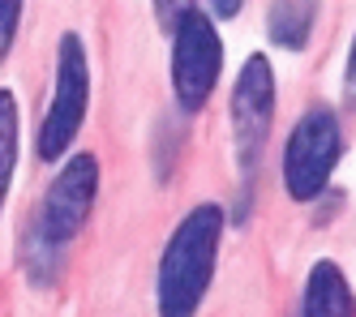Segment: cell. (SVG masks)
Wrapping results in <instances>:
<instances>
[{
	"label": "cell",
	"instance_id": "cell-1",
	"mask_svg": "<svg viewBox=\"0 0 356 317\" xmlns=\"http://www.w3.org/2000/svg\"><path fill=\"white\" fill-rule=\"evenodd\" d=\"M219 241H223V206L219 202H197L172 227L168 245L159 253V275H155L159 317H197L202 300L211 292V279H215Z\"/></svg>",
	"mask_w": 356,
	"mask_h": 317
},
{
	"label": "cell",
	"instance_id": "cell-2",
	"mask_svg": "<svg viewBox=\"0 0 356 317\" xmlns=\"http://www.w3.org/2000/svg\"><path fill=\"white\" fill-rule=\"evenodd\" d=\"M90 108V60H86V43L78 31H65L56 43V82H52V103L39 124V158L56 163L69 154L73 138L82 133V120Z\"/></svg>",
	"mask_w": 356,
	"mask_h": 317
},
{
	"label": "cell",
	"instance_id": "cell-3",
	"mask_svg": "<svg viewBox=\"0 0 356 317\" xmlns=\"http://www.w3.org/2000/svg\"><path fill=\"white\" fill-rule=\"evenodd\" d=\"M343 133L330 108H309L288 133L284 146V189L292 202H318L330 184V172L339 163Z\"/></svg>",
	"mask_w": 356,
	"mask_h": 317
},
{
	"label": "cell",
	"instance_id": "cell-4",
	"mask_svg": "<svg viewBox=\"0 0 356 317\" xmlns=\"http://www.w3.org/2000/svg\"><path fill=\"white\" fill-rule=\"evenodd\" d=\"M223 73V39L207 13H185L172 26V95L181 112H202Z\"/></svg>",
	"mask_w": 356,
	"mask_h": 317
},
{
	"label": "cell",
	"instance_id": "cell-5",
	"mask_svg": "<svg viewBox=\"0 0 356 317\" xmlns=\"http://www.w3.org/2000/svg\"><path fill=\"white\" fill-rule=\"evenodd\" d=\"M270 120H275V65L262 51H253L232 86V146H236V168L245 176H253V168H258L262 146L270 138Z\"/></svg>",
	"mask_w": 356,
	"mask_h": 317
},
{
	"label": "cell",
	"instance_id": "cell-6",
	"mask_svg": "<svg viewBox=\"0 0 356 317\" xmlns=\"http://www.w3.org/2000/svg\"><path fill=\"white\" fill-rule=\"evenodd\" d=\"M99 197V158L95 154H69V163L52 176L43 193V210H39V231L47 236L52 245L69 249V241L86 227L90 210Z\"/></svg>",
	"mask_w": 356,
	"mask_h": 317
},
{
	"label": "cell",
	"instance_id": "cell-7",
	"mask_svg": "<svg viewBox=\"0 0 356 317\" xmlns=\"http://www.w3.org/2000/svg\"><path fill=\"white\" fill-rule=\"evenodd\" d=\"M300 317H356V292L330 257L314 261L300 296Z\"/></svg>",
	"mask_w": 356,
	"mask_h": 317
},
{
	"label": "cell",
	"instance_id": "cell-8",
	"mask_svg": "<svg viewBox=\"0 0 356 317\" xmlns=\"http://www.w3.org/2000/svg\"><path fill=\"white\" fill-rule=\"evenodd\" d=\"M314 22H318V0H270L266 9V35L288 47V51H300L314 35Z\"/></svg>",
	"mask_w": 356,
	"mask_h": 317
},
{
	"label": "cell",
	"instance_id": "cell-9",
	"mask_svg": "<svg viewBox=\"0 0 356 317\" xmlns=\"http://www.w3.org/2000/svg\"><path fill=\"white\" fill-rule=\"evenodd\" d=\"M60 257H65V249L47 241V236L39 231V223H31L26 231H22V270H26V279L35 287H52L56 283Z\"/></svg>",
	"mask_w": 356,
	"mask_h": 317
},
{
	"label": "cell",
	"instance_id": "cell-10",
	"mask_svg": "<svg viewBox=\"0 0 356 317\" xmlns=\"http://www.w3.org/2000/svg\"><path fill=\"white\" fill-rule=\"evenodd\" d=\"M17 168V99L13 90H0V210H5L9 184Z\"/></svg>",
	"mask_w": 356,
	"mask_h": 317
},
{
	"label": "cell",
	"instance_id": "cell-11",
	"mask_svg": "<svg viewBox=\"0 0 356 317\" xmlns=\"http://www.w3.org/2000/svg\"><path fill=\"white\" fill-rule=\"evenodd\" d=\"M22 9H26V0H0V60L9 56V47H13V39H17Z\"/></svg>",
	"mask_w": 356,
	"mask_h": 317
},
{
	"label": "cell",
	"instance_id": "cell-12",
	"mask_svg": "<svg viewBox=\"0 0 356 317\" xmlns=\"http://www.w3.org/2000/svg\"><path fill=\"white\" fill-rule=\"evenodd\" d=\"M193 5H197V0H155V17H159L163 31L172 35V26L181 22L185 13H193Z\"/></svg>",
	"mask_w": 356,
	"mask_h": 317
},
{
	"label": "cell",
	"instance_id": "cell-13",
	"mask_svg": "<svg viewBox=\"0 0 356 317\" xmlns=\"http://www.w3.org/2000/svg\"><path fill=\"white\" fill-rule=\"evenodd\" d=\"M343 99H348V108H356V35L348 47V65H343Z\"/></svg>",
	"mask_w": 356,
	"mask_h": 317
},
{
	"label": "cell",
	"instance_id": "cell-14",
	"mask_svg": "<svg viewBox=\"0 0 356 317\" xmlns=\"http://www.w3.org/2000/svg\"><path fill=\"white\" fill-rule=\"evenodd\" d=\"M245 9V0H211V13L215 17H236Z\"/></svg>",
	"mask_w": 356,
	"mask_h": 317
}]
</instances>
